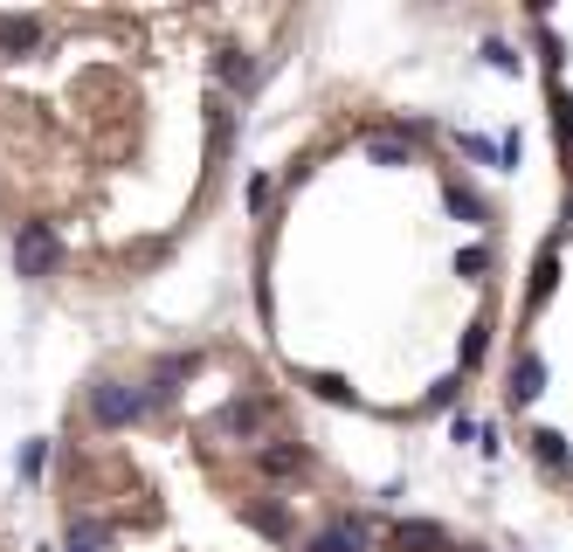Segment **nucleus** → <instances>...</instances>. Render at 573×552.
I'll return each mask as SVG.
<instances>
[{"label": "nucleus", "instance_id": "nucleus-1", "mask_svg": "<svg viewBox=\"0 0 573 552\" xmlns=\"http://www.w3.org/2000/svg\"><path fill=\"white\" fill-rule=\"evenodd\" d=\"M145 414H152V394L131 387V380H98V387H90V422L98 428H131V422H145Z\"/></svg>", "mask_w": 573, "mask_h": 552}, {"label": "nucleus", "instance_id": "nucleus-2", "mask_svg": "<svg viewBox=\"0 0 573 552\" xmlns=\"http://www.w3.org/2000/svg\"><path fill=\"white\" fill-rule=\"evenodd\" d=\"M14 270L28 283L63 270V235H55V221H22V235H14Z\"/></svg>", "mask_w": 573, "mask_h": 552}, {"label": "nucleus", "instance_id": "nucleus-3", "mask_svg": "<svg viewBox=\"0 0 573 552\" xmlns=\"http://www.w3.org/2000/svg\"><path fill=\"white\" fill-rule=\"evenodd\" d=\"M263 428H270V401H263V394H235V401L207 422V435H242V442L263 435Z\"/></svg>", "mask_w": 573, "mask_h": 552}, {"label": "nucleus", "instance_id": "nucleus-4", "mask_svg": "<svg viewBox=\"0 0 573 552\" xmlns=\"http://www.w3.org/2000/svg\"><path fill=\"white\" fill-rule=\"evenodd\" d=\"M387 545L394 552H463L449 539V525H435V518H394L387 525Z\"/></svg>", "mask_w": 573, "mask_h": 552}, {"label": "nucleus", "instance_id": "nucleus-5", "mask_svg": "<svg viewBox=\"0 0 573 552\" xmlns=\"http://www.w3.org/2000/svg\"><path fill=\"white\" fill-rule=\"evenodd\" d=\"M304 463H311V449L291 442V435H263V442H256V470H263L270 484H291Z\"/></svg>", "mask_w": 573, "mask_h": 552}, {"label": "nucleus", "instance_id": "nucleus-6", "mask_svg": "<svg viewBox=\"0 0 573 552\" xmlns=\"http://www.w3.org/2000/svg\"><path fill=\"white\" fill-rule=\"evenodd\" d=\"M546 394V352L539 346H519V359H511V380H505V401L511 408H532Z\"/></svg>", "mask_w": 573, "mask_h": 552}, {"label": "nucleus", "instance_id": "nucleus-7", "mask_svg": "<svg viewBox=\"0 0 573 552\" xmlns=\"http://www.w3.org/2000/svg\"><path fill=\"white\" fill-rule=\"evenodd\" d=\"M297 552H373V531H367V518H332L324 531H311Z\"/></svg>", "mask_w": 573, "mask_h": 552}, {"label": "nucleus", "instance_id": "nucleus-8", "mask_svg": "<svg viewBox=\"0 0 573 552\" xmlns=\"http://www.w3.org/2000/svg\"><path fill=\"white\" fill-rule=\"evenodd\" d=\"M525 449H532V463L546 470V477H573V449H566V435L560 428H525Z\"/></svg>", "mask_w": 573, "mask_h": 552}, {"label": "nucleus", "instance_id": "nucleus-9", "mask_svg": "<svg viewBox=\"0 0 573 552\" xmlns=\"http://www.w3.org/2000/svg\"><path fill=\"white\" fill-rule=\"evenodd\" d=\"M215 76H221V90H235V98H250V90H256V55L250 49H235V42H228V49H215Z\"/></svg>", "mask_w": 573, "mask_h": 552}, {"label": "nucleus", "instance_id": "nucleus-10", "mask_svg": "<svg viewBox=\"0 0 573 552\" xmlns=\"http://www.w3.org/2000/svg\"><path fill=\"white\" fill-rule=\"evenodd\" d=\"M201 367V359L194 352H166L160 359V367H152V380H145V394H152V408H166V401H174V394H180V380L187 373H194Z\"/></svg>", "mask_w": 573, "mask_h": 552}, {"label": "nucleus", "instance_id": "nucleus-11", "mask_svg": "<svg viewBox=\"0 0 573 552\" xmlns=\"http://www.w3.org/2000/svg\"><path fill=\"white\" fill-rule=\"evenodd\" d=\"M42 49V22L35 14H0V55H35Z\"/></svg>", "mask_w": 573, "mask_h": 552}, {"label": "nucleus", "instance_id": "nucleus-12", "mask_svg": "<svg viewBox=\"0 0 573 552\" xmlns=\"http://www.w3.org/2000/svg\"><path fill=\"white\" fill-rule=\"evenodd\" d=\"M367 159L387 166V174H400V166H415V139H400V131L387 125V131H373V139H367Z\"/></svg>", "mask_w": 573, "mask_h": 552}, {"label": "nucleus", "instance_id": "nucleus-13", "mask_svg": "<svg viewBox=\"0 0 573 552\" xmlns=\"http://www.w3.org/2000/svg\"><path fill=\"white\" fill-rule=\"evenodd\" d=\"M484 352H491V311H476L470 318V325H463V352H456V373H476V367H484Z\"/></svg>", "mask_w": 573, "mask_h": 552}, {"label": "nucleus", "instance_id": "nucleus-14", "mask_svg": "<svg viewBox=\"0 0 573 552\" xmlns=\"http://www.w3.org/2000/svg\"><path fill=\"white\" fill-rule=\"evenodd\" d=\"M552 283H560V249H539V256H532V283H525V304H532V311L552 297Z\"/></svg>", "mask_w": 573, "mask_h": 552}, {"label": "nucleus", "instance_id": "nucleus-15", "mask_svg": "<svg viewBox=\"0 0 573 552\" xmlns=\"http://www.w3.org/2000/svg\"><path fill=\"white\" fill-rule=\"evenodd\" d=\"M443 207H449L456 221H470V228H491V207L476 201V194H470L463 180H449V187H443Z\"/></svg>", "mask_w": 573, "mask_h": 552}, {"label": "nucleus", "instance_id": "nucleus-16", "mask_svg": "<svg viewBox=\"0 0 573 552\" xmlns=\"http://www.w3.org/2000/svg\"><path fill=\"white\" fill-rule=\"evenodd\" d=\"M242 518H250L256 531H263V539H291V511H283V504H250V511H242Z\"/></svg>", "mask_w": 573, "mask_h": 552}, {"label": "nucleus", "instance_id": "nucleus-17", "mask_svg": "<svg viewBox=\"0 0 573 552\" xmlns=\"http://www.w3.org/2000/svg\"><path fill=\"white\" fill-rule=\"evenodd\" d=\"M304 387H311L318 401H332V408L353 401V380H346V373H304Z\"/></svg>", "mask_w": 573, "mask_h": 552}, {"label": "nucleus", "instance_id": "nucleus-18", "mask_svg": "<svg viewBox=\"0 0 573 552\" xmlns=\"http://www.w3.org/2000/svg\"><path fill=\"white\" fill-rule=\"evenodd\" d=\"M228 145H235V111H228V104H215V111H207V152L221 159Z\"/></svg>", "mask_w": 573, "mask_h": 552}, {"label": "nucleus", "instance_id": "nucleus-19", "mask_svg": "<svg viewBox=\"0 0 573 552\" xmlns=\"http://www.w3.org/2000/svg\"><path fill=\"white\" fill-rule=\"evenodd\" d=\"M104 539H111V531H104L98 518H76L69 539H63V552H104Z\"/></svg>", "mask_w": 573, "mask_h": 552}, {"label": "nucleus", "instance_id": "nucleus-20", "mask_svg": "<svg viewBox=\"0 0 573 552\" xmlns=\"http://www.w3.org/2000/svg\"><path fill=\"white\" fill-rule=\"evenodd\" d=\"M476 55H484V63H491V69H505V76H519V69H525V55H519V49H511V42H498V35H491V42H484V49H476Z\"/></svg>", "mask_w": 573, "mask_h": 552}, {"label": "nucleus", "instance_id": "nucleus-21", "mask_svg": "<svg viewBox=\"0 0 573 552\" xmlns=\"http://www.w3.org/2000/svg\"><path fill=\"white\" fill-rule=\"evenodd\" d=\"M456 401H463V373H443V380L429 387V408H435V414H449Z\"/></svg>", "mask_w": 573, "mask_h": 552}, {"label": "nucleus", "instance_id": "nucleus-22", "mask_svg": "<svg viewBox=\"0 0 573 552\" xmlns=\"http://www.w3.org/2000/svg\"><path fill=\"white\" fill-rule=\"evenodd\" d=\"M484 270H491V249H484V242H470V249L456 256V277H463V283H484Z\"/></svg>", "mask_w": 573, "mask_h": 552}, {"label": "nucleus", "instance_id": "nucleus-23", "mask_svg": "<svg viewBox=\"0 0 573 552\" xmlns=\"http://www.w3.org/2000/svg\"><path fill=\"white\" fill-rule=\"evenodd\" d=\"M552 125H560V145L573 152V90H552Z\"/></svg>", "mask_w": 573, "mask_h": 552}, {"label": "nucleus", "instance_id": "nucleus-24", "mask_svg": "<svg viewBox=\"0 0 573 552\" xmlns=\"http://www.w3.org/2000/svg\"><path fill=\"white\" fill-rule=\"evenodd\" d=\"M14 463H22V477L35 484V477H42V463H49V442H22V455H14Z\"/></svg>", "mask_w": 573, "mask_h": 552}, {"label": "nucleus", "instance_id": "nucleus-25", "mask_svg": "<svg viewBox=\"0 0 573 552\" xmlns=\"http://www.w3.org/2000/svg\"><path fill=\"white\" fill-rule=\"evenodd\" d=\"M270 201H277V180H270V174H256V180H250V215H263Z\"/></svg>", "mask_w": 573, "mask_h": 552}, {"label": "nucleus", "instance_id": "nucleus-26", "mask_svg": "<svg viewBox=\"0 0 573 552\" xmlns=\"http://www.w3.org/2000/svg\"><path fill=\"white\" fill-rule=\"evenodd\" d=\"M456 145H463L470 159H491V139H484V131H456Z\"/></svg>", "mask_w": 573, "mask_h": 552}, {"label": "nucleus", "instance_id": "nucleus-27", "mask_svg": "<svg viewBox=\"0 0 573 552\" xmlns=\"http://www.w3.org/2000/svg\"><path fill=\"white\" fill-rule=\"evenodd\" d=\"M449 435H456V442H476V435H484V428H476L470 414H449Z\"/></svg>", "mask_w": 573, "mask_h": 552}, {"label": "nucleus", "instance_id": "nucleus-28", "mask_svg": "<svg viewBox=\"0 0 573 552\" xmlns=\"http://www.w3.org/2000/svg\"><path fill=\"white\" fill-rule=\"evenodd\" d=\"M566 228H573V201H566Z\"/></svg>", "mask_w": 573, "mask_h": 552}, {"label": "nucleus", "instance_id": "nucleus-29", "mask_svg": "<svg viewBox=\"0 0 573 552\" xmlns=\"http://www.w3.org/2000/svg\"><path fill=\"white\" fill-rule=\"evenodd\" d=\"M463 552H476V545H463Z\"/></svg>", "mask_w": 573, "mask_h": 552}]
</instances>
